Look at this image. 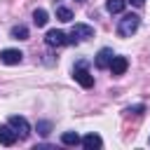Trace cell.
<instances>
[{"mask_svg":"<svg viewBox=\"0 0 150 150\" xmlns=\"http://www.w3.org/2000/svg\"><path fill=\"white\" fill-rule=\"evenodd\" d=\"M56 19L59 21H73V12L68 7H56Z\"/></svg>","mask_w":150,"mask_h":150,"instance_id":"9a60e30c","label":"cell"},{"mask_svg":"<svg viewBox=\"0 0 150 150\" xmlns=\"http://www.w3.org/2000/svg\"><path fill=\"white\" fill-rule=\"evenodd\" d=\"M7 124L16 131L19 138H28V136H30V124H28L26 117H21V115H12V117L7 120Z\"/></svg>","mask_w":150,"mask_h":150,"instance_id":"7a4b0ae2","label":"cell"},{"mask_svg":"<svg viewBox=\"0 0 150 150\" xmlns=\"http://www.w3.org/2000/svg\"><path fill=\"white\" fill-rule=\"evenodd\" d=\"M77 2H84V0H77Z\"/></svg>","mask_w":150,"mask_h":150,"instance_id":"d6986e66","label":"cell"},{"mask_svg":"<svg viewBox=\"0 0 150 150\" xmlns=\"http://www.w3.org/2000/svg\"><path fill=\"white\" fill-rule=\"evenodd\" d=\"M87 38H94V28L87 26V23H75L73 30H70V42H75V40H87Z\"/></svg>","mask_w":150,"mask_h":150,"instance_id":"3957f363","label":"cell"},{"mask_svg":"<svg viewBox=\"0 0 150 150\" xmlns=\"http://www.w3.org/2000/svg\"><path fill=\"white\" fill-rule=\"evenodd\" d=\"M21 59H23V54L19 49H2L0 52V61L5 66H16V63H21Z\"/></svg>","mask_w":150,"mask_h":150,"instance_id":"8992f818","label":"cell"},{"mask_svg":"<svg viewBox=\"0 0 150 150\" xmlns=\"http://www.w3.org/2000/svg\"><path fill=\"white\" fill-rule=\"evenodd\" d=\"M47 21H49V14H47V9H35V12H33V23H35L38 28L47 26Z\"/></svg>","mask_w":150,"mask_h":150,"instance_id":"8fae6325","label":"cell"},{"mask_svg":"<svg viewBox=\"0 0 150 150\" xmlns=\"http://www.w3.org/2000/svg\"><path fill=\"white\" fill-rule=\"evenodd\" d=\"M45 42H47L49 47H63V45L70 42V38H68L63 30H49V33L45 35Z\"/></svg>","mask_w":150,"mask_h":150,"instance_id":"277c9868","label":"cell"},{"mask_svg":"<svg viewBox=\"0 0 150 150\" xmlns=\"http://www.w3.org/2000/svg\"><path fill=\"white\" fill-rule=\"evenodd\" d=\"M73 77H75V80H77V82H80V84H82L84 89L94 87V75H89V70H87V68H84L82 63H80V66H77V68L73 70Z\"/></svg>","mask_w":150,"mask_h":150,"instance_id":"5b68a950","label":"cell"},{"mask_svg":"<svg viewBox=\"0 0 150 150\" xmlns=\"http://www.w3.org/2000/svg\"><path fill=\"white\" fill-rule=\"evenodd\" d=\"M112 49H108V47H103L98 54H96V68H110V61H112Z\"/></svg>","mask_w":150,"mask_h":150,"instance_id":"9c48e42d","label":"cell"},{"mask_svg":"<svg viewBox=\"0 0 150 150\" xmlns=\"http://www.w3.org/2000/svg\"><path fill=\"white\" fill-rule=\"evenodd\" d=\"M61 143H63V145H80L82 138H80L75 131H66V134L61 136Z\"/></svg>","mask_w":150,"mask_h":150,"instance_id":"5bb4252c","label":"cell"},{"mask_svg":"<svg viewBox=\"0 0 150 150\" xmlns=\"http://www.w3.org/2000/svg\"><path fill=\"white\" fill-rule=\"evenodd\" d=\"M138 26H141V19H138L136 14H124V16L120 19V23H117V35L131 38V33H136Z\"/></svg>","mask_w":150,"mask_h":150,"instance_id":"6da1fadb","label":"cell"},{"mask_svg":"<svg viewBox=\"0 0 150 150\" xmlns=\"http://www.w3.org/2000/svg\"><path fill=\"white\" fill-rule=\"evenodd\" d=\"M145 110V105H134V108H127V112H131V115H141Z\"/></svg>","mask_w":150,"mask_h":150,"instance_id":"e0dca14e","label":"cell"},{"mask_svg":"<svg viewBox=\"0 0 150 150\" xmlns=\"http://www.w3.org/2000/svg\"><path fill=\"white\" fill-rule=\"evenodd\" d=\"M127 2H131L134 7H143V2H145V0H127Z\"/></svg>","mask_w":150,"mask_h":150,"instance_id":"ac0fdd59","label":"cell"},{"mask_svg":"<svg viewBox=\"0 0 150 150\" xmlns=\"http://www.w3.org/2000/svg\"><path fill=\"white\" fill-rule=\"evenodd\" d=\"M16 138H19V136H16V131H14L9 124H0V143H2V145H14Z\"/></svg>","mask_w":150,"mask_h":150,"instance_id":"52a82bcc","label":"cell"},{"mask_svg":"<svg viewBox=\"0 0 150 150\" xmlns=\"http://www.w3.org/2000/svg\"><path fill=\"white\" fill-rule=\"evenodd\" d=\"M82 145H84L87 150H98V148L103 145V141H101L98 134H87V136L82 138Z\"/></svg>","mask_w":150,"mask_h":150,"instance_id":"30bf717a","label":"cell"},{"mask_svg":"<svg viewBox=\"0 0 150 150\" xmlns=\"http://www.w3.org/2000/svg\"><path fill=\"white\" fill-rule=\"evenodd\" d=\"M127 68H129V61L124 56H112V61H110V73L112 75H124Z\"/></svg>","mask_w":150,"mask_h":150,"instance_id":"ba28073f","label":"cell"},{"mask_svg":"<svg viewBox=\"0 0 150 150\" xmlns=\"http://www.w3.org/2000/svg\"><path fill=\"white\" fill-rule=\"evenodd\" d=\"M9 35H12L14 40H28V28H26L23 23H19V26H14V28L9 30Z\"/></svg>","mask_w":150,"mask_h":150,"instance_id":"4fadbf2b","label":"cell"},{"mask_svg":"<svg viewBox=\"0 0 150 150\" xmlns=\"http://www.w3.org/2000/svg\"><path fill=\"white\" fill-rule=\"evenodd\" d=\"M124 5H127V0H108L105 2V9L110 14H122L124 12Z\"/></svg>","mask_w":150,"mask_h":150,"instance_id":"7c38bea8","label":"cell"},{"mask_svg":"<svg viewBox=\"0 0 150 150\" xmlns=\"http://www.w3.org/2000/svg\"><path fill=\"white\" fill-rule=\"evenodd\" d=\"M52 131V122H38V134L40 136H49Z\"/></svg>","mask_w":150,"mask_h":150,"instance_id":"2e32d148","label":"cell"}]
</instances>
